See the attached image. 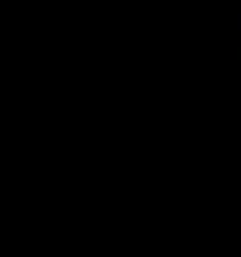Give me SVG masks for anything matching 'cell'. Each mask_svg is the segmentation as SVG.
Segmentation results:
<instances>
[{
	"label": "cell",
	"instance_id": "cell-1",
	"mask_svg": "<svg viewBox=\"0 0 241 257\" xmlns=\"http://www.w3.org/2000/svg\"><path fill=\"white\" fill-rule=\"evenodd\" d=\"M238 30H241V10H238Z\"/></svg>",
	"mask_w": 241,
	"mask_h": 257
}]
</instances>
